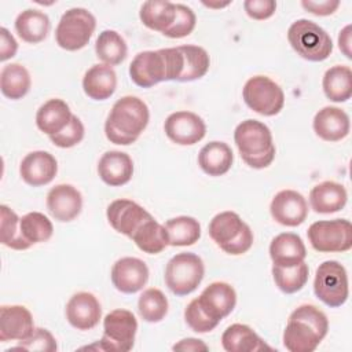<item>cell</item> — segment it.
I'll use <instances>...</instances> for the list:
<instances>
[{
	"mask_svg": "<svg viewBox=\"0 0 352 352\" xmlns=\"http://www.w3.org/2000/svg\"><path fill=\"white\" fill-rule=\"evenodd\" d=\"M183 72V55L179 47L142 51L129 65L131 80L142 88H151L162 81H179Z\"/></svg>",
	"mask_w": 352,
	"mask_h": 352,
	"instance_id": "cell-1",
	"label": "cell"
},
{
	"mask_svg": "<svg viewBox=\"0 0 352 352\" xmlns=\"http://www.w3.org/2000/svg\"><path fill=\"white\" fill-rule=\"evenodd\" d=\"M148 120V106L140 98L122 96L116 100L106 118L104 135L114 144H132L146 129Z\"/></svg>",
	"mask_w": 352,
	"mask_h": 352,
	"instance_id": "cell-2",
	"label": "cell"
},
{
	"mask_svg": "<svg viewBox=\"0 0 352 352\" xmlns=\"http://www.w3.org/2000/svg\"><path fill=\"white\" fill-rule=\"evenodd\" d=\"M329 330V319L312 304L297 307L289 316L283 330V345L290 352H312Z\"/></svg>",
	"mask_w": 352,
	"mask_h": 352,
	"instance_id": "cell-3",
	"label": "cell"
},
{
	"mask_svg": "<svg viewBox=\"0 0 352 352\" xmlns=\"http://www.w3.org/2000/svg\"><path fill=\"white\" fill-rule=\"evenodd\" d=\"M234 142L242 161L253 169H264L275 160L271 129L258 120H245L234 131Z\"/></svg>",
	"mask_w": 352,
	"mask_h": 352,
	"instance_id": "cell-4",
	"label": "cell"
},
{
	"mask_svg": "<svg viewBox=\"0 0 352 352\" xmlns=\"http://www.w3.org/2000/svg\"><path fill=\"white\" fill-rule=\"evenodd\" d=\"M209 236L227 254L239 256L253 245V231L235 212L217 213L209 223Z\"/></svg>",
	"mask_w": 352,
	"mask_h": 352,
	"instance_id": "cell-5",
	"label": "cell"
},
{
	"mask_svg": "<svg viewBox=\"0 0 352 352\" xmlns=\"http://www.w3.org/2000/svg\"><path fill=\"white\" fill-rule=\"evenodd\" d=\"M290 47L309 62H322L333 52L330 34L318 23L309 19H297L287 29Z\"/></svg>",
	"mask_w": 352,
	"mask_h": 352,
	"instance_id": "cell-6",
	"label": "cell"
},
{
	"mask_svg": "<svg viewBox=\"0 0 352 352\" xmlns=\"http://www.w3.org/2000/svg\"><path fill=\"white\" fill-rule=\"evenodd\" d=\"M205 265L202 258L191 252L175 254L165 267V285L176 296L192 293L202 282Z\"/></svg>",
	"mask_w": 352,
	"mask_h": 352,
	"instance_id": "cell-7",
	"label": "cell"
},
{
	"mask_svg": "<svg viewBox=\"0 0 352 352\" xmlns=\"http://www.w3.org/2000/svg\"><path fill=\"white\" fill-rule=\"evenodd\" d=\"M96 28V19L88 10L74 7L63 12L55 29L56 44L66 51L84 48Z\"/></svg>",
	"mask_w": 352,
	"mask_h": 352,
	"instance_id": "cell-8",
	"label": "cell"
},
{
	"mask_svg": "<svg viewBox=\"0 0 352 352\" xmlns=\"http://www.w3.org/2000/svg\"><path fill=\"white\" fill-rule=\"evenodd\" d=\"M314 292L315 296L330 308L344 305L349 296L345 267L336 260H327L319 264L315 272Z\"/></svg>",
	"mask_w": 352,
	"mask_h": 352,
	"instance_id": "cell-9",
	"label": "cell"
},
{
	"mask_svg": "<svg viewBox=\"0 0 352 352\" xmlns=\"http://www.w3.org/2000/svg\"><path fill=\"white\" fill-rule=\"evenodd\" d=\"M138 320L124 308L113 309L103 319V336L98 342L100 351L128 352L135 345Z\"/></svg>",
	"mask_w": 352,
	"mask_h": 352,
	"instance_id": "cell-10",
	"label": "cell"
},
{
	"mask_svg": "<svg viewBox=\"0 0 352 352\" xmlns=\"http://www.w3.org/2000/svg\"><path fill=\"white\" fill-rule=\"evenodd\" d=\"M307 236L316 252H348L352 248V224L346 219L319 220L308 227Z\"/></svg>",
	"mask_w": 352,
	"mask_h": 352,
	"instance_id": "cell-11",
	"label": "cell"
},
{
	"mask_svg": "<svg viewBox=\"0 0 352 352\" xmlns=\"http://www.w3.org/2000/svg\"><path fill=\"white\" fill-rule=\"evenodd\" d=\"M242 98L250 110L265 117L279 114L285 104L283 89L267 76L250 77L243 85Z\"/></svg>",
	"mask_w": 352,
	"mask_h": 352,
	"instance_id": "cell-12",
	"label": "cell"
},
{
	"mask_svg": "<svg viewBox=\"0 0 352 352\" xmlns=\"http://www.w3.org/2000/svg\"><path fill=\"white\" fill-rule=\"evenodd\" d=\"M164 131L168 139L173 143L180 146H192L205 138L206 125L198 114L180 110L166 117Z\"/></svg>",
	"mask_w": 352,
	"mask_h": 352,
	"instance_id": "cell-13",
	"label": "cell"
},
{
	"mask_svg": "<svg viewBox=\"0 0 352 352\" xmlns=\"http://www.w3.org/2000/svg\"><path fill=\"white\" fill-rule=\"evenodd\" d=\"M148 267L138 257L118 258L110 272L113 286L125 294H133L142 290L148 280Z\"/></svg>",
	"mask_w": 352,
	"mask_h": 352,
	"instance_id": "cell-14",
	"label": "cell"
},
{
	"mask_svg": "<svg viewBox=\"0 0 352 352\" xmlns=\"http://www.w3.org/2000/svg\"><path fill=\"white\" fill-rule=\"evenodd\" d=\"M272 219L286 227H297L308 216V204L296 190H282L275 194L270 205Z\"/></svg>",
	"mask_w": 352,
	"mask_h": 352,
	"instance_id": "cell-15",
	"label": "cell"
},
{
	"mask_svg": "<svg viewBox=\"0 0 352 352\" xmlns=\"http://www.w3.org/2000/svg\"><path fill=\"white\" fill-rule=\"evenodd\" d=\"M66 319L77 330L94 329L102 318V307L99 300L89 292H78L73 294L66 304Z\"/></svg>",
	"mask_w": 352,
	"mask_h": 352,
	"instance_id": "cell-16",
	"label": "cell"
},
{
	"mask_svg": "<svg viewBox=\"0 0 352 352\" xmlns=\"http://www.w3.org/2000/svg\"><path fill=\"white\" fill-rule=\"evenodd\" d=\"M151 214L139 204L131 199H116L109 204L106 217L109 224L120 234L131 238L138 227Z\"/></svg>",
	"mask_w": 352,
	"mask_h": 352,
	"instance_id": "cell-17",
	"label": "cell"
},
{
	"mask_svg": "<svg viewBox=\"0 0 352 352\" xmlns=\"http://www.w3.org/2000/svg\"><path fill=\"white\" fill-rule=\"evenodd\" d=\"M47 209L60 223L74 220L82 209V195L72 184H56L47 194Z\"/></svg>",
	"mask_w": 352,
	"mask_h": 352,
	"instance_id": "cell-18",
	"label": "cell"
},
{
	"mask_svg": "<svg viewBox=\"0 0 352 352\" xmlns=\"http://www.w3.org/2000/svg\"><path fill=\"white\" fill-rule=\"evenodd\" d=\"M197 300L205 314L220 323L221 319L234 311L236 305V292L227 282H213L202 290Z\"/></svg>",
	"mask_w": 352,
	"mask_h": 352,
	"instance_id": "cell-19",
	"label": "cell"
},
{
	"mask_svg": "<svg viewBox=\"0 0 352 352\" xmlns=\"http://www.w3.org/2000/svg\"><path fill=\"white\" fill-rule=\"evenodd\" d=\"M58 173L55 157L44 150H36L26 154L19 164L22 180L32 187H41L54 180Z\"/></svg>",
	"mask_w": 352,
	"mask_h": 352,
	"instance_id": "cell-20",
	"label": "cell"
},
{
	"mask_svg": "<svg viewBox=\"0 0 352 352\" xmlns=\"http://www.w3.org/2000/svg\"><path fill=\"white\" fill-rule=\"evenodd\" d=\"M30 311L23 305L0 307V341H23L34 331Z\"/></svg>",
	"mask_w": 352,
	"mask_h": 352,
	"instance_id": "cell-21",
	"label": "cell"
},
{
	"mask_svg": "<svg viewBox=\"0 0 352 352\" xmlns=\"http://www.w3.org/2000/svg\"><path fill=\"white\" fill-rule=\"evenodd\" d=\"M314 132L324 142H338L348 136L351 129L349 116L340 107L324 106L312 121Z\"/></svg>",
	"mask_w": 352,
	"mask_h": 352,
	"instance_id": "cell-22",
	"label": "cell"
},
{
	"mask_svg": "<svg viewBox=\"0 0 352 352\" xmlns=\"http://www.w3.org/2000/svg\"><path fill=\"white\" fill-rule=\"evenodd\" d=\"M98 175L110 187L124 186L133 176V161L124 151H106L98 162Z\"/></svg>",
	"mask_w": 352,
	"mask_h": 352,
	"instance_id": "cell-23",
	"label": "cell"
},
{
	"mask_svg": "<svg viewBox=\"0 0 352 352\" xmlns=\"http://www.w3.org/2000/svg\"><path fill=\"white\" fill-rule=\"evenodd\" d=\"M270 257L274 265L292 267L305 260L307 249L300 235L282 232L272 238L270 243Z\"/></svg>",
	"mask_w": 352,
	"mask_h": 352,
	"instance_id": "cell-24",
	"label": "cell"
},
{
	"mask_svg": "<svg viewBox=\"0 0 352 352\" xmlns=\"http://www.w3.org/2000/svg\"><path fill=\"white\" fill-rule=\"evenodd\" d=\"M346 201L348 192L345 187L337 182H322L309 191V205L316 213H336L346 205Z\"/></svg>",
	"mask_w": 352,
	"mask_h": 352,
	"instance_id": "cell-25",
	"label": "cell"
},
{
	"mask_svg": "<svg viewBox=\"0 0 352 352\" xmlns=\"http://www.w3.org/2000/svg\"><path fill=\"white\" fill-rule=\"evenodd\" d=\"M117 88V74L111 66L98 63L91 66L82 77L84 94L94 100L109 99Z\"/></svg>",
	"mask_w": 352,
	"mask_h": 352,
	"instance_id": "cell-26",
	"label": "cell"
},
{
	"mask_svg": "<svg viewBox=\"0 0 352 352\" xmlns=\"http://www.w3.org/2000/svg\"><path fill=\"white\" fill-rule=\"evenodd\" d=\"M72 117L73 114L69 104L59 98H52L38 107L36 113V125L50 138L63 131Z\"/></svg>",
	"mask_w": 352,
	"mask_h": 352,
	"instance_id": "cell-27",
	"label": "cell"
},
{
	"mask_svg": "<svg viewBox=\"0 0 352 352\" xmlns=\"http://www.w3.org/2000/svg\"><path fill=\"white\" fill-rule=\"evenodd\" d=\"M221 345L227 352H258L272 349L248 324H230L221 334Z\"/></svg>",
	"mask_w": 352,
	"mask_h": 352,
	"instance_id": "cell-28",
	"label": "cell"
},
{
	"mask_svg": "<svg viewBox=\"0 0 352 352\" xmlns=\"http://www.w3.org/2000/svg\"><path fill=\"white\" fill-rule=\"evenodd\" d=\"M234 162L231 147L219 140L206 143L198 153V165L204 173L217 177L226 175Z\"/></svg>",
	"mask_w": 352,
	"mask_h": 352,
	"instance_id": "cell-29",
	"label": "cell"
},
{
	"mask_svg": "<svg viewBox=\"0 0 352 352\" xmlns=\"http://www.w3.org/2000/svg\"><path fill=\"white\" fill-rule=\"evenodd\" d=\"M51 28L50 18L40 10H25L18 14L15 19V32L18 36L29 44H37L43 41Z\"/></svg>",
	"mask_w": 352,
	"mask_h": 352,
	"instance_id": "cell-30",
	"label": "cell"
},
{
	"mask_svg": "<svg viewBox=\"0 0 352 352\" xmlns=\"http://www.w3.org/2000/svg\"><path fill=\"white\" fill-rule=\"evenodd\" d=\"M131 239L142 252L148 254H158L169 245L165 226L160 224L153 216L146 219L138 227Z\"/></svg>",
	"mask_w": 352,
	"mask_h": 352,
	"instance_id": "cell-31",
	"label": "cell"
},
{
	"mask_svg": "<svg viewBox=\"0 0 352 352\" xmlns=\"http://www.w3.org/2000/svg\"><path fill=\"white\" fill-rule=\"evenodd\" d=\"M322 88L327 99L336 103L346 102L352 96V70L345 65H336L326 70Z\"/></svg>",
	"mask_w": 352,
	"mask_h": 352,
	"instance_id": "cell-32",
	"label": "cell"
},
{
	"mask_svg": "<svg viewBox=\"0 0 352 352\" xmlns=\"http://www.w3.org/2000/svg\"><path fill=\"white\" fill-rule=\"evenodd\" d=\"M32 78L25 66L21 63L4 65L0 72V91L1 94L11 99H22L30 89Z\"/></svg>",
	"mask_w": 352,
	"mask_h": 352,
	"instance_id": "cell-33",
	"label": "cell"
},
{
	"mask_svg": "<svg viewBox=\"0 0 352 352\" xmlns=\"http://www.w3.org/2000/svg\"><path fill=\"white\" fill-rule=\"evenodd\" d=\"M95 52L107 66L120 65L128 55V47L124 37L111 29H106L99 33L95 41Z\"/></svg>",
	"mask_w": 352,
	"mask_h": 352,
	"instance_id": "cell-34",
	"label": "cell"
},
{
	"mask_svg": "<svg viewBox=\"0 0 352 352\" xmlns=\"http://www.w3.org/2000/svg\"><path fill=\"white\" fill-rule=\"evenodd\" d=\"M139 18L146 28L164 33L175 19V3L165 0L144 1L140 7Z\"/></svg>",
	"mask_w": 352,
	"mask_h": 352,
	"instance_id": "cell-35",
	"label": "cell"
},
{
	"mask_svg": "<svg viewBox=\"0 0 352 352\" xmlns=\"http://www.w3.org/2000/svg\"><path fill=\"white\" fill-rule=\"evenodd\" d=\"M183 55V72L179 77L180 82H188L202 78L210 66V58L205 48L199 45H179Z\"/></svg>",
	"mask_w": 352,
	"mask_h": 352,
	"instance_id": "cell-36",
	"label": "cell"
},
{
	"mask_svg": "<svg viewBox=\"0 0 352 352\" xmlns=\"http://www.w3.org/2000/svg\"><path fill=\"white\" fill-rule=\"evenodd\" d=\"M170 246H191L201 238V224L195 217L177 216L164 224Z\"/></svg>",
	"mask_w": 352,
	"mask_h": 352,
	"instance_id": "cell-37",
	"label": "cell"
},
{
	"mask_svg": "<svg viewBox=\"0 0 352 352\" xmlns=\"http://www.w3.org/2000/svg\"><path fill=\"white\" fill-rule=\"evenodd\" d=\"M19 231L23 241L32 246L34 243L47 242L54 232L51 220L41 212H29L19 220Z\"/></svg>",
	"mask_w": 352,
	"mask_h": 352,
	"instance_id": "cell-38",
	"label": "cell"
},
{
	"mask_svg": "<svg viewBox=\"0 0 352 352\" xmlns=\"http://www.w3.org/2000/svg\"><path fill=\"white\" fill-rule=\"evenodd\" d=\"M271 272L276 287L286 294H293L300 292L305 286L309 275V268L305 261H301L300 264L292 267H279L272 264Z\"/></svg>",
	"mask_w": 352,
	"mask_h": 352,
	"instance_id": "cell-39",
	"label": "cell"
},
{
	"mask_svg": "<svg viewBox=\"0 0 352 352\" xmlns=\"http://www.w3.org/2000/svg\"><path fill=\"white\" fill-rule=\"evenodd\" d=\"M168 298L166 296L155 287H148L143 290L138 300V311L140 318L148 323L161 322L168 314Z\"/></svg>",
	"mask_w": 352,
	"mask_h": 352,
	"instance_id": "cell-40",
	"label": "cell"
},
{
	"mask_svg": "<svg viewBox=\"0 0 352 352\" xmlns=\"http://www.w3.org/2000/svg\"><path fill=\"white\" fill-rule=\"evenodd\" d=\"M0 241L14 250H26L30 246L23 241L19 231L21 217L7 205L0 206Z\"/></svg>",
	"mask_w": 352,
	"mask_h": 352,
	"instance_id": "cell-41",
	"label": "cell"
},
{
	"mask_svg": "<svg viewBox=\"0 0 352 352\" xmlns=\"http://www.w3.org/2000/svg\"><path fill=\"white\" fill-rule=\"evenodd\" d=\"M195 23L197 16L190 7L184 4H175V19L162 34L169 38H183L192 33Z\"/></svg>",
	"mask_w": 352,
	"mask_h": 352,
	"instance_id": "cell-42",
	"label": "cell"
},
{
	"mask_svg": "<svg viewBox=\"0 0 352 352\" xmlns=\"http://www.w3.org/2000/svg\"><path fill=\"white\" fill-rule=\"evenodd\" d=\"M184 320L188 327L195 333H209L217 327L219 322L212 319L205 314V311L199 307L198 300H191L184 309Z\"/></svg>",
	"mask_w": 352,
	"mask_h": 352,
	"instance_id": "cell-43",
	"label": "cell"
},
{
	"mask_svg": "<svg viewBox=\"0 0 352 352\" xmlns=\"http://www.w3.org/2000/svg\"><path fill=\"white\" fill-rule=\"evenodd\" d=\"M84 133H85V129H84L82 121L77 116L73 114L67 126L63 131H60L59 133L50 136V140L56 147L70 148V147L77 146L84 139Z\"/></svg>",
	"mask_w": 352,
	"mask_h": 352,
	"instance_id": "cell-44",
	"label": "cell"
},
{
	"mask_svg": "<svg viewBox=\"0 0 352 352\" xmlns=\"http://www.w3.org/2000/svg\"><path fill=\"white\" fill-rule=\"evenodd\" d=\"M16 349L25 351H38V352H55L58 349V344L55 337L43 327H36L34 331L23 341L15 346Z\"/></svg>",
	"mask_w": 352,
	"mask_h": 352,
	"instance_id": "cell-45",
	"label": "cell"
},
{
	"mask_svg": "<svg viewBox=\"0 0 352 352\" xmlns=\"http://www.w3.org/2000/svg\"><path fill=\"white\" fill-rule=\"evenodd\" d=\"M243 10L249 18L256 21H264L274 15L276 10V1L274 0H246L243 1Z\"/></svg>",
	"mask_w": 352,
	"mask_h": 352,
	"instance_id": "cell-46",
	"label": "cell"
},
{
	"mask_svg": "<svg viewBox=\"0 0 352 352\" xmlns=\"http://www.w3.org/2000/svg\"><path fill=\"white\" fill-rule=\"evenodd\" d=\"M301 6L304 10L308 12L318 15V16H327L331 15L337 11L340 7L338 0H322V1H315V0H302Z\"/></svg>",
	"mask_w": 352,
	"mask_h": 352,
	"instance_id": "cell-47",
	"label": "cell"
},
{
	"mask_svg": "<svg viewBox=\"0 0 352 352\" xmlns=\"http://www.w3.org/2000/svg\"><path fill=\"white\" fill-rule=\"evenodd\" d=\"M18 51V43L7 28H0V60L6 62L15 56Z\"/></svg>",
	"mask_w": 352,
	"mask_h": 352,
	"instance_id": "cell-48",
	"label": "cell"
},
{
	"mask_svg": "<svg viewBox=\"0 0 352 352\" xmlns=\"http://www.w3.org/2000/svg\"><path fill=\"white\" fill-rule=\"evenodd\" d=\"M173 351H191V352H199V351H208L209 346L202 341V340H198V338H192V337H188V338H183L180 340L177 344H175L172 346Z\"/></svg>",
	"mask_w": 352,
	"mask_h": 352,
	"instance_id": "cell-49",
	"label": "cell"
},
{
	"mask_svg": "<svg viewBox=\"0 0 352 352\" xmlns=\"http://www.w3.org/2000/svg\"><path fill=\"white\" fill-rule=\"evenodd\" d=\"M351 30L352 26L346 25L340 30L338 34V47L341 50V52L348 58L352 59V51H351Z\"/></svg>",
	"mask_w": 352,
	"mask_h": 352,
	"instance_id": "cell-50",
	"label": "cell"
},
{
	"mask_svg": "<svg viewBox=\"0 0 352 352\" xmlns=\"http://www.w3.org/2000/svg\"><path fill=\"white\" fill-rule=\"evenodd\" d=\"M202 4L206 6V7H209V8H223V7L230 6L231 1H226V3H210V1L206 3V1H202Z\"/></svg>",
	"mask_w": 352,
	"mask_h": 352,
	"instance_id": "cell-51",
	"label": "cell"
}]
</instances>
